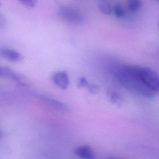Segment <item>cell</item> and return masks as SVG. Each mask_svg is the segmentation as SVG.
<instances>
[{"label":"cell","mask_w":159,"mask_h":159,"mask_svg":"<svg viewBox=\"0 0 159 159\" xmlns=\"http://www.w3.org/2000/svg\"><path fill=\"white\" fill-rule=\"evenodd\" d=\"M116 75L119 82L126 88L146 98H152L154 96V93L148 89L140 80L138 66L122 65L118 68Z\"/></svg>","instance_id":"6da1fadb"},{"label":"cell","mask_w":159,"mask_h":159,"mask_svg":"<svg viewBox=\"0 0 159 159\" xmlns=\"http://www.w3.org/2000/svg\"><path fill=\"white\" fill-rule=\"evenodd\" d=\"M138 75L148 89L153 93H159V74L157 72L150 68L138 66Z\"/></svg>","instance_id":"7a4b0ae2"},{"label":"cell","mask_w":159,"mask_h":159,"mask_svg":"<svg viewBox=\"0 0 159 159\" xmlns=\"http://www.w3.org/2000/svg\"><path fill=\"white\" fill-rule=\"evenodd\" d=\"M59 14L64 20L75 25H81L84 21L82 15L76 9L68 6H61Z\"/></svg>","instance_id":"3957f363"},{"label":"cell","mask_w":159,"mask_h":159,"mask_svg":"<svg viewBox=\"0 0 159 159\" xmlns=\"http://www.w3.org/2000/svg\"><path fill=\"white\" fill-rule=\"evenodd\" d=\"M52 81L56 86L63 90L67 89L70 85V78L68 74L63 71L55 72L52 76Z\"/></svg>","instance_id":"277c9868"},{"label":"cell","mask_w":159,"mask_h":159,"mask_svg":"<svg viewBox=\"0 0 159 159\" xmlns=\"http://www.w3.org/2000/svg\"><path fill=\"white\" fill-rule=\"evenodd\" d=\"M0 56L11 61L17 62L22 59V56L20 53L7 48H0Z\"/></svg>","instance_id":"5b68a950"},{"label":"cell","mask_w":159,"mask_h":159,"mask_svg":"<svg viewBox=\"0 0 159 159\" xmlns=\"http://www.w3.org/2000/svg\"><path fill=\"white\" fill-rule=\"evenodd\" d=\"M75 154L78 157L84 159H92L93 154L91 148L89 146H81L76 148Z\"/></svg>","instance_id":"8992f818"},{"label":"cell","mask_w":159,"mask_h":159,"mask_svg":"<svg viewBox=\"0 0 159 159\" xmlns=\"http://www.w3.org/2000/svg\"><path fill=\"white\" fill-rule=\"evenodd\" d=\"M0 76L7 77L17 81L18 83L19 82L21 85H24L25 84L20 76L9 68L0 66Z\"/></svg>","instance_id":"52a82bcc"},{"label":"cell","mask_w":159,"mask_h":159,"mask_svg":"<svg viewBox=\"0 0 159 159\" xmlns=\"http://www.w3.org/2000/svg\"><path fill=\"white\" fill-rule=\"evenodd\" d=\"M97 6L101 13L104 15H110L113 12L111 4L108 1L102 0L97 2Z\"/></svg>","instance_id":"ba28073f"},{"label":"cell","mask_w":159,"mask_h":159,"mask_svg":"<svg viewBox=\"0 0 159 159\" xmlns=\"http://www.w3.org/2000/svg\"><path fill=\"white\" fill-rule=\"evenodd\" d=\"M142 5V2L139 0H131L128 2V8L130 11L132 12L139 11Z\"/></svg>","instance_id":"9c48e42d"},{"label":"cell","mask_w":159,"mask_h":159,"mask_svg":"<svg viewBox=\"0 0 159 159\" xmlns=\"http://www.w3.org/2000/svg\"><path fill=\"white\" fill-rule=\"evenodd\" d=\"M113 11L116 16L119 18L124 17L126 15L124 7L119 3H116L114 6Z\"/></svg>","instance_id":"30bf717a"},{"label":"cell","mask_w":159,"mask_h":159,"mask_svg":"<svg viewBox=\"0 0 159 159\" xmlns=\"http://www.w3.org/2000/svg\"><path fill=\"white\" fill-rule=\"evenodd\" d=\"M107 94L110 100L114 102L119 103L121 101L120 95L116 91L109 90L107 92Z\"/></svg>","instance_id":"8fae6325"},{"label":"cell","mask_w":159,"mask_h":159,"mask_svg":"<svg viewBox=\"0 0 159 159\" xmlns=\"http://www.w3.org/2000/svg\"><path fill=\"white\" fill-rule=\"evenodd\" d=\"M89 85V83L87 79L85 77H81L79 78V80H78L77 87L80 88H87Z\"/></svg>","instance_id":"7c38bea8"},{"label":"cell","mask_w":159,"mask_h":159,"mask_svg":"<svg viewBox=\"0 0 159 159\" xmlns=\"http://www.w3.org/2000/svg\"><path fill=\"white\" fill-rule=\"evenodd\" d=\"M89 92L91 93H96L99 91L100 87L98 85L95 84H89L87 88Z\"/></svg>","instance_id":"4fadbf2b"},{"label":"cell","mask_w":159,"mask_h":159,"mask_svg":"<svg viewBox=\"0 0 159 159\" xmlns=\"http://www.w3.org/2000/svg\"><path fill=\"white\" fill-rule=\"evenodd\" d=\"M36 1H34V0H28V1H22L21 2L22 4L27 7H34L36 5Z\"/></svg>","instance_id":"5bb4252c"},{"label":"cell","mask_w":159,"mask_h":159,"mask_svg":"<svg viewBox=\"0 0 159 159\" xmlns=\"http://www.w3.org/2000/svg\"><path fill=\"white\" fill-rule=\"evenodd\" d=\"M6 21L4 17L0 14V27H3L6 25Z\"/></svg>","instance_id":"9a60e30c"},{"label":"cell","mask_w":159,"mask_h":159,"mask_svg":"<svg viewBox=\"0 0 159 159\" xmlns=\"http://www.w3.org/2000/svg\"></svg>","instance_id":"2e32d148"},{"label":"cell","mask_w":159,"mask_h":159,"mask_svg":"<svg viewBox=\"0 0 159 159\" xmlns=\"http://www.w3.org/2000/svg\"></svg>","instance_id":"e0dca14e"}]
</instances>
